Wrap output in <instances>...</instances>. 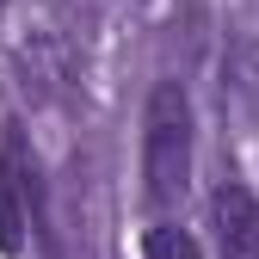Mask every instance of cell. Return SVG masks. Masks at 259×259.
Returning a JSON list of instances; mask_svg holds the SVG:
<instances>
[{"label":"cell","mask_w":259,"mask_h":259,"mask_svg":"<svg viewBox=\"0 0 259 259\" xmlns=\"http://www.w3.org/2000/svg\"><path fill=\"white\" fill-rule=\"evenodd\" d=\"M142 179L154 204H179L191 191V99L179 80H160L142 111Z\"/></svg>","instance_id":"1"},{"label":"cell","mask_w":259,"mask_h":259,"mask_svg":"<svg viewBox=\"0 0 259 259\" xmlns=\"http://www.w3.org/2000/svg\"><path fill=\"white\" fill-rule=\"evenodd\" d=\"M216 229H222V247L241 253V259H259V204H253V191L247 185H216Z\"/></svg>","instance_id":"2"},{"label":"cell","mask_w":259,"mask_h":259,"mask_svg":"<svg viewBox=\"0 0 259 259\" xmlns=\"http://www.w3.org/2000/svg\"><path fill=\"white\" fill-rule=\"evenodd\" d=\"M25 198H31V179H13L0 160V253L25 247Z\"/></svg>","instance_id":"3"},{"label":"cell","mask_w":259,"mask_h":259,"mask_svg":"<svg viewBox=\"0 0 259 259\" xmlns=\"http://www.w3.org/2000/svg\"><path fill=\"white\" fill-rule=\"evenodd\" d=\"M148 259H204L198 253V241H191L185 229H173V222H160V229H148Z\"/></svg>","instance_id":"4"},{"label":"cell","mask_w":259,"mask_h":259,"mask_svg":"<svg viewBox=\"0 0 259 259\" xmlns=\"http://www.w3.org/2000/svg\"><path fill=\"white\" fill-rule=\"evenodd\" d=\"M235 74H241V87L253 93V105H259V37H241V50H235Z\"/></svg>","instance_id":"5"},{"label":"cell","mask_w":259,"mask_h":259,"mask_svg":"<svg viewBox=\"0 0 259 259\" xmlns=\"http://www.w3.org/2000/svg\"><path fill=\"white\" fill-rule=\"evenodd\" d=\"M0 7H7V0H0Z\"/></svg>","instance_id":"6"}]
</instances>
